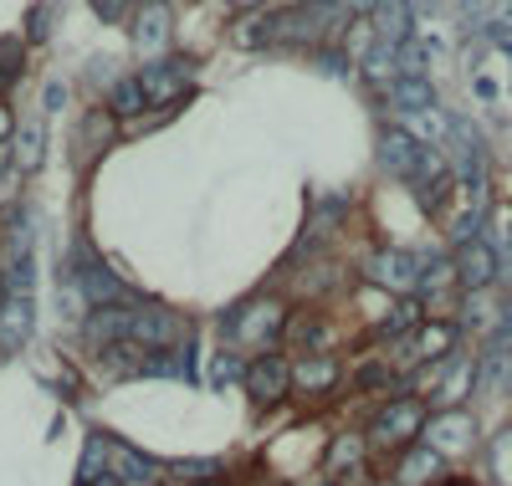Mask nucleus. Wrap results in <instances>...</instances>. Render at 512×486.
Returning a JSON list of instances; mask_svg holds the SVG:
<instances>
[{"label": "nucleus", "instance_id": "a878e982", "mask_svg": "<svg viewBox=\"0 0 512 486\" xmlns=\"http://www.w3.org/2000/svg\"><path fill=\"white\" fill-rule=\"evenodd\" d=\"M236 41H241V47H262V41H272V16H267V11L246 16V21L236 26Z\"/></svg>", "mask_w": 512, "mask_h": 486}, {"label": "nucleus", "instance_id": "9b49d317", "mask_svg": "<svg viewBox=\"0 0 512 486\" xmlns=\"http://www.w3.org/2000/svg\"><path fill=\"white\" fill-rule=\"evenodd\" d=\"M456 348V323H441V318H431L410 343H405V359L410 364H436V359H446V353Z\"/></svg>", "mask_w": 512, "mask_h": 486}, {"label": "nucleus", "instance_id": "aec40b11", "mask_svg": "<svg viewBox=\"0 0 512 486\" xmlns=\"http://www.w3.org/2000/svg\"><path fill=\"white\" fill-rule=\"evenodd\" d=\"M287 338L303 348V353H328L338 333H333L323 318H292V323H287Z\"/></svg>", "mask_w": 512, "mask_h": 486}, {"label": "nucleus", "instance_id": "c85d7f7f", "mask_svg": "<svg viewBox=\"0 0 512 486\" xmlns=\"http://www.w3.org/2000/svg\"><path fill=\"white\" fill-rule=\"evenodd\" d=\"M487 461H492V476H497L502 486H512V430H502V435H497V446H492V456H487Z\"/></svg>", "mask_w": 512, "mask_h": 486}, {"label": "nucleus", "instance_id": "6ab92c4d", "mask_svg": "<svg viewBox=\"0 0 512 486\" xmlns=\"http://www.w3.org/2000/svg\"><path fill=\"white\" fill-rule=\"evenodd\" d=\"M82 292H88L93 307H123V282H118L108 267H98V261L82 272Z\"/></svg>", "mask_w": 512, "mask_h": 486}, {"label": "nucleus", "instance_id": "5701e85b", "mask_svg": "<svg viewBox=\"0 0 512 486\" xmlns=\"http://www.w3.org/2000/svg\"><path fill=\"white\" fill-rule=\"evenodd\" d=\"M446 287H461V277H456V256H425L420 261V292H446Z\"/></svg>", "mask_w": 512, "mask_h": 486}, {"label": "nucleus", "instance_id": "6e6552de", "mask_svg": "<svg viewBox=\"0 0 512 486\" xmlns=\"http://www.w3.org/2000/svg\"><path fill=\"white\" fill-rule=\"evenodd\" d=\"M497 267H502V261H497V251L487 241H466L456 251V277H461L466 292H487L497 282Z\"/></svg>", "mask_w": 512, "mask_h": 486}, {"label": "nucleus", "instance_id": "f704fd0d", "mask_svg": "<svg viewBox=\"0 0 512 486\" xmlns=\"http://www.w3.org/2000/svg\"><path fill=\"white\" fill-rule=\"evenodd\" d=\"M497 231H502V246L512 251V205H502V210H497Z\"/></svg>", "mask_w": 512, "mask_h": 486}, {"label": "nucleus", "instance_id": "e433bc0d", "mask_svg": "<svg viewBox=\"0 0 512 486\" xmlns=\"http://www.w3.org/2000/svg\"><path fill=\"white\" fill-rule=\"evenodd\" d=\"M62 98H67V93H62V82H52V87H47V108H62Z\"/></svg>", "mask_w": 512, "mask_h": 486}, {"label": "nucleus", "instance_id": "f3484780", "mask_svg": "<svg viewBox=\"0 0 512 486\" xmlns=\"http://www.w3.org/2000/svg\"><path fill=\"white\" fill-rule=\"evenodd\" d=\"M374 26H379V41L405 47V41H410V6H405V0H379Z\"/></svg>", "mask_w": 512, "mask_h": 486}, {"label": "nucleus", "instance_id": "4c0bfd02", "mask_svg": "<svg viewBox=\"0 0 512 486\" xmlns=\"http://www.w3.org/2000/svg\"><path fill=\"white\" fill-rule=\"evenodd\" d=\"M195 486H231V481H226V476H216V481H195Z\"/></svg>", "mask_w": 512, "mask_h": 486}, {"label": "nucleus", "instance_id": "f8f14e48", "mask_svg": "<svg viewBox=\"0 0 512 486\" xmlns=\"http://www.w3.org/2000/svg\"><path fill=\"white\" fill-rule=\"evenodd\" d=\"M134 313L139 307H93V318H88V338L93 343H103V348H113V343H128L134 338Z\"/></svg>", "mask_w": 512, "mask_h": 486}, {"label": "nucleus", "instance_id": "ddd939ff", "mask_svg": "<svg viewBox=\"0 0 512 486\" xmlns=\"http://www.w3.org/2000/svg\"><path fill=\"white\" fill-rule=\"evenodd\" d=\"M441 461H446V456H436L431 446L400 451V461H395V486H431V481L441 476Z\"/></svg>", "mask_w": 512, "mask_h": 486}, {"label": "nucleus", "instance_id": "2f4dec72", "mask_svg": "<svg viewBox=\"0 0 512 486\" xmlns=\"http://www.w3.org/2000/svg\"><path fill=\"white\" fill-rule=\"evenodd\" d=\"M36 164H41V123L31 118L21 134V169H36Z\"/></svg>", "mask_w": 512, "mask_h": 486}, {"label": "nucleus", "instance_id": "423d86ee", "mask_svg": "<svg viewBox=\"0 0 512 486\" xmlns=\"http://www.w3.org/2000/svg\"><path fill=\"white\" fill-rule=\"evenodd\" d=\"M338 379H344V364L333 353H303V359H292V394H303V400H323V394L338 389Z\"/></svg>", "mask_w": 512, "mask_h": 486}, {"label": "nucleus", "instance_id": "4468645a", "mask_svg": "<svg viewBox=\"0 0 512 486\" xmlns=\"http://www.w3.org/2000/svg\"><path fill=\"white\" fill-rule=\"evenodd\" d=\"M425 323H431V318H425V302L420 297H395L390 313L379 318V333L384 338H415Z\"/></svg>", "mask_w": 512, "mask_h": 486}, {"label": "nucleus", "instance_id": "2eb2a0df", "mask_svg": "<svg viewBox=\"0 0 512 486\" xmlns=\"http://www.w3.org/2000/svg\"><path fill=\"white\" fill-rule=\"evenodd\" d=\"M359 72H364L369 87H395V82H400V47H390V41H374V47L364 52V62H359Z\"/></svg>", "mask_w": 512, "mask_h": 486}, {"label": "nucleus", "instance_id": "ea45409f", "mask_svg": "<svg viewBox=\"0 0 512 486\" xmlns=\"http://www.w3.org/2000/svg\"><path fill=\"white\" fill-rule=\"evenodd\" d=\"M313 486H328V481H313Z\"/></svg>", "mask_w": 512, "mask_h": 486}, {"label": "nucleus", "instance_id": "a211bd4d", "mask_svg": "<svg viewBox=\"0 0 512 486\" xmlns=\"http://www.w3.org/2000/svg\"><path fill=\"white\" fill-rule=\"evenodd\" d=\"M364 456H369V435H333V440H328V471H333V476L359 471Z\"/></svg>", "mask_w": 512, "mask_h": 486}, {"label": "nucleus", "instance_id": "7c9ffc66", "mask_svg": "<svg viewBox=\"0 0 512 486\" xmlns=\"http://www.w3.org/2000/svg\"><path fill=\"white\" fill-rule=\"evenodd\" d=\"M113 128H118V118H113V113H93V118H88V128H82V144H88V149L108 144V139H113Z\"/></svg>", "mask_w": 512, "mask_h": 486}, {"label": "nucleus", "instance_id": "393cba45", "mask_svg": "<svg viewBox=\"0 0 512 486\" xmlns=\"http://www.w3.org/2000/svg\"><path fill=\"white\" fill-rule=\"evenodd\" d=\"M26 328H31V307L11 297L6 307H0V333H6V343H21V338H26Z\"/></svg>", "mask_w": 512, "mask_h": 486}, {"label": "nucleus", "instance_id": "f257e3e1", "mask_svg": "<svg viewBox=\"0 0 512 486\" xmlns=\"http://www.w3.org/2000/svg\"><path fill=\"white\" fill-rule=\"evenodd\" d=\"M425 400L420 394H400V400H390L374 420H369V451H410L420 430H425Z\"/></svg>", "mask_w": 512, "mask_h": 486}, {"label": "nucleus", "instance_id": "7ed1b4c3", "mask_svg": "<svg viewBox=\"0 0 512 486\" xmlns=\"http://www.w3.org/2000/svg\"><path fill=\"white\" fill-rule=\"evenodd\" d=\"M420 261H425V256L379 246V251L364 261V282H369L374 292H390V297H415V292H420Z\"/></svg>", "mask_w": 512, "mask_h": 486}, {"label": "nucleus", "instance_id": "4be33fe9", "mask_svg": "<svg viewBox=\"0 0 512 486\" xmlns=\"http://www.w3.org/2000/svg\"><path fill=\"white\" fill-rule=\"evenodd\" d=\"M144 108H149V93H144L139 77H123L113 93H108V113H113V118H139Z\"/></svg>", "mask_w": 512, "mask_h": 486}, {"label": "nucleus", "instance_id": "c9c22d12", "mask_svg": "<svg viewBox=\"0 0 512 486\" xmlns=\"http://www.w3.org/2000/svg\"><path fill=\"white\" fill-rule=\"evenodd\" d=\"M11 128H16V113H11L6 103H0V144H6V139H11Z\"/></svg>", "mask_w": 512, "mask_h": 486}, {"label": "nucleus", "instance_id": "412c9836", "mask_svg": "<svg viewBox=\"0 0 512 486\" xmlns=\"http://www.w3.org/2000/svg\"><path fill=\"white\" fill-rule=\"evenodd\" d=\"M134 36H139V47H164V41H169V6H164V0H149V6L139 11Z\"/></svg>", "mask_w": 512, "mask_h": 486}, {"label": "nucleus", "instance_id": "cd10ccee", "mask_svg": "<svg viewBox=\"0 0 512 486\" xmlns=\"http://www.w3.org/2000/svg\"><path fill=\"white\" fill-rule=\"evenodd\" d=\"M359 389H390L395 384V364H384V359H369L359 374H354Z\"/></svg>", "mask_w": 512, "mask_h": 486}, {"label": "nucleus", "instance_id": "58836bf2", "mask_svg": "<svg viewBox=\"0 0 512 486\" xmlns=\"http://www.w3.org/2000/svg\"><path fill=\"white\" fill-rule=\"evenodd\" d=\"M297 6H333V0H297Z\"/></svg>", "mask_w": 512, "mask_h": 486}, {"label": "nucleus", "instance_id": "b1692460", "mask_svg": "<svg viewBox=\"0 0 512 486\" xmlns=\"http://www.w3.org/2000/svg\"><path fill=\"white\" fill-rule=\"evenodd\" d=\"M472 379H477L472 364H451L446 384L436 389V405H441V410H461V400H466V389H472Z\"/></svg>", "mask_w": 512, "mask_h": 486}, {"label": "nucleus", "instance_id": "dca6fc26", "mask_svg": "<svg viewBox=\"0 0 512 486\" xmlns=\"http://www.w3.org/2000/svg\"><path fill=\"white\" fill-rule=\"evenodd\" d=\"M390 98H395V108L400 113H431L436 108V87H431V77H400L395 87H390Z\"/></svg>", "mask_w": 512, "mask_h": 486}, {"label": "nucleus", "instance_id": "c756f323", "mask_svg": "<svg viewBox=\"0 0 512 486\" xmlns=\"http://www.w3.org/2000/svg\"><path fill=\"white\" fill-rule=\"evenodd\" d=\"M169 471H175V481H216L221 476V466L216 461H175V466H169Z\"/></svg>", "mask_w": 512, "mask_h": 486}, {"label": "nucleus", "instance_id": "f03ea898", "mask_svg": "<svg viewBox=\"0 0 512 486\" xmlns=\"http://www.w3.org/2000/svg\"><path fill=\"white\" fill-rule=\"evenodd\" d=\"M287 307L277 302V297H256V302H246L241 313L231 318V328H226V343L231 348H256V353H272V343L277 338H287Z\"/></svg>", "mask_w": 512, "mask_h": 486}, {"label": "nucleus", "instance_id": "9d476101", "mask_svg": "<svg viewBox=\"0 0 512 486\" xmlns=\"http://www.w3.org/2000/svg\"><path fill=\"white\" fill-rule=\"evenodd\" d=\"M139 82H144L149 103L169 108L175 98H185V87H190V67H185V62H154V67H149Z\"/></svg>", "mask_w": 512, "mask_h": 486}, {"label": "nucleus", "instance_id": "1a4fd4ad", "mask_svg": "<svg viewBox=\"0 0 512 486\" xmlns=\"http://www.w3.org/2000/svg\"><path fill=\"white\" fill-rule=\"evenodd\" d=\"M185 333V323L175 313H164V307H139L134 313V338L128 343H139V348H175Z\"/></svg>", "mask_w": 512, "mask_h": 486}, {"label": "nucleus", "instance_id": "bb28decb", "mask_svg": "<svg viewBox=\"0 0 512 486\" xmlns=\"http://www.w3.org/2000/svg\"><path fill=\"white\" fill-rule=\"evenodd\" d=\"M21 67H26V52H21V41H0V93L21 77Z\"/></svg>", "mask_w": 512, "mask_h": 486}, {"label": "nucleus", "instance_id": "20e7f679", "mask_svg": "<svg viewBox=\"0 0 512 486\" xmlns=\"http://www.w3.org/2000/svg\"><path fill=\"white\" fill-rule=\"evenodd\" d=\"M246 394H251V405H262V410H277L287 394H292V359H282V353H256V359L246 364Z\"/></svg>", "mask_w": 512, "mask_h": 486}, {"label": "nucleus", "instance_id": "72a5a7b5", "mask_svg": "<svg viewBox=\"0 0 512 486\" xmlns=\"http://www.w3.org/2000/svg\"><path fill=\"white\" fill-rule=\"evenodd\" d=\"M128 6H134V0H93V11H98L103 21H118V16H123Z\"/></svg>", "mask_w": 512, "mask_h": 486}, {"label": "nucleus", "instance_id": "473e14b6", "mask_svg": "<svg viewBox=\"0 0 512 486\" xmlns=\"http://www.w3.org/2000/svg\"><path fill=\"white\" fill-rule=\"evenodd\" d=\"M210 374H216V384H231V379H246V364L236 359V353H221V359H216V369H210Z\"/></svg>", "mask_w": 512, "mask_h": 486}, {"label": "nucleus", "instance_id": "39448f33", "mask_svg": "<svg viewBox=\"0 0 512 486\" xmlns=\"http://www.w3.org/2000/svg\"><path fill=\"white\" fill-rule=\"evenodd\" d=\"M420 446H431L436 456H466L477 446V420L472 410H436L420 430Z\"/></svg>", "mask_w": 512, "mask_h": 486}, {"label": "nucleus", "instance_id": "0eeeda50", "mask_svg": "<svg viewBox=\"0 0 512 486\" xmlns=\"http://www.w3.org/2000/svg\"><path fill=\"white\" fill-rule=\"evenodd\" d=\"M379 154H384V169L400 174V180H415V174L425 169V159H431L425 139H415L410 128H384V134H379Z\"/></svg>", "mask_w": 512, "mask_h": 486}]
</instances>
